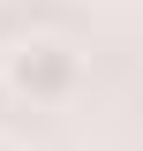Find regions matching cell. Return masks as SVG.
Wrapping results in <instances>:
<instances>
[{"label":"cell","mask_w":143,"mask_h":151,"mask_svg":"<svg viewBox=\"0 0 143 151\" xmlns=\"http://www.w3.org/2000/svg\"><path fill=\"white\" fill-rule=\"evenodd\" d=\"M0 91L15 98V106H68L83 91V53H75L68 38H15L8 53H0Z\"/></svg>","instance_id":"cell-1"},{"label":"cell","mask_w":143,"mask_h":151,"mask_svg":"<svg viewBox=\"0 0 143 151\" xmlns=\"http://www.w3.org/2000/svg\"><path fill=\"white\" fill-rule=\"evenodd\" d=\"M0 151H23V144H15V136H0Z\"/></svg>","instance_id":"cell-2"}]
</instances>
